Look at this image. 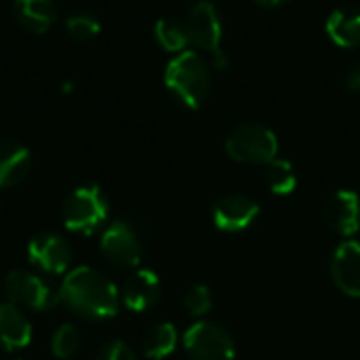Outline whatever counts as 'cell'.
<instances>
[{
  "mask_svg": "<svg viewBox=\"0 0 360 360\" xmlns=\"http://www.w3.org/2000/svg\"><path fill=\"white\" fill-rule=\"evenodd\" d=\"M331 274L340 291L360 297V243L348 240L338 247L331 259Z\"/></svg>",
  "mask_w": 360,
  "mask_h": 360,
  "instance_id": "cell-11",
  "label": "cell"
},
{
  "mask_svg": "<svg viewBox=\"0 0 360 360\" xmlns=\"http://www.w3.org/2000/svg\"><path fill=\"white\" fill-rule=\"evenodd\" d=\"M184 346L194 360H232L234 340L215 323H196L184 335Z\"/></svg>",
  "mask_w": 360,
  "mask_h": 360,
  "instance_id": "cell-7",
  "label": "cell"
},
{
  "mask_svg": "<svg viewBox=\"0 0 360 360\" xmlns=\"http://www.w3.org/2000/svg\"><path fill=\"white\" fill-rule=\"evenodd\" d=\"M175 344H177L175 327L171 323H160V325H154L143 335L141 348H143V354L148 359L160 360L165 359V356H169L175 350Z\"/></svg>",
  "mask_w": 360,
  "mask_h": 360,
  "instance_id": "cell-18",
  "label": "cell"
},
{
  "mask_svg": "<svg viewBox=\"0 0 360 360\" xmlns=\"http://www.w3.org/2000/svg\"><path fill=\"white\" fill-rule=\"evenodd\" d=\"M101 253L112 266H116L120 270H129L139 264L141 245L129 224L114 221L105 228V232L101 236Z\"/></svg>",
  "mask_w": 360,
  "mask_h": 360,
  "instance_id": "cell-8",
  "label": "cell"
},
{
  "mask_svg": "<svg viewBox=\"0 0 360 360\" xmlns=\"http://www.w3.org/2000/svg\"><path fill=\"white\" fill-rule=\"evenodd\" d=\"M17 21L34 34H44L57 19L53 0H15Z\"/></svg>",
  "mask_w": 360,
  "mask_h": 360,
  "instance_id": "cell-16",
  "label": "cell"
},
{
  "mask_svg": "<svg viewBox=\"0 0 360 360\" xmlns=\"http://www.w3.org/2000/svg\"><path fill=\"white\" fill-rule=\"evenodd\" d=\"M255 2L262 4V6H278V4H283L287 0H255Z\"/></svg>",
  "mask_w": 360,
  "mask_h": 360,
  "instance_id": "cell-26",
  "label": "cell"
},
{
  "mask_svg": "<svg viewBox=\"0 0 360 360\" xmlns=\"http://www.w3.org/2000/svg\"><path fill=\"white\" fill-rule=\"evenodd\" d=\"M160 297V281L152 270H137L131 274L122 289L124 306L133 312L150 310Z\"/></svg>",
  "mask_w": 360,
  "mask_h": 360,
  "instance_id": "cell-13",
  "label": "cell"
},
{
  "mask_svg": "<svg viewBox=\"0 0 360 360\" xmlns=\"http://www.w3.org/2000/svg\"><path fill=\"white\" fill-rule=\"evenodd\" d=\"M27 257L46 274H63L72 262V249L57 234H40L30 240Z\"/></svg>",
  "mask_w": 360,
  "mask_h": 360,
  "instance_id": "cell-9",
  "label": "cell"
},
{
  "mask_svg": "<svg viewBox=\"0 0 360 360\" xmlns=\"http://www.w3.org/2000/svg\"><path fill=\"white\" fill-rule=\"evenodd\" d=\"M65 30H68V36L74 40H91L99 34L101 25L95 17L80 13V15H74L65 21Z\"/></svg>",
  "mask_w": 360,
  "mask_h": 360,
  "instance_id": "cell-22",
  "label": "cell"
},
{
  "mask_svg": "<svg viewBox=\"0 0 360 360\" xmlns=\"http://www.w3.org/2000/svg\"><path fill=\"white\" fill-rule=\"evenodd\" d=\"M165 84L184 105L198 110L209 97L211 74L198 53L184 51L169 61L165 72Z\"/></svg>",
  "mask_w": 360,
  "mask_h": 360,
  "instance_id": "cell-2",
  "label": "cell"
},
{
  "mask_svg": "<svg viewBox=\"0 0 360 360\" xmlns=\"http://www.w3.org/2000/svg\"><path fill=\"white\" fill-rule=\"evenodd\" d=\"M108 217V200L97 186L74 190L63 207V221L76 234H93Z\"/></svg>",
  "mask_w": 360,
  "mask_h": 360,
  "instance_id": "cell-3",
  "label": "cell"
},
{
  "mask_svg": "<svg viewBox=\"0 0 360 360\" xmlns=\"http://www.w3.org/2000/svg\"><path fill=\"white\" fill-rule=\"evenodd\" d=\"M72 89H74V86H72V82H65V84L61 86V91H63V93H70Z\"/></svg>",
  "mask_w": 360,
  "mask_h": 360,
  "instance_id": "cell-27",
  "label": "cell"
},
{
  "mask_svg": "<svg viewBox=\"0 0 360 360\" xmlns=\"http://www.w3.org/2000/svg\"><path fill=\"white\" fill-rule=\"evenodd\" d=\"M184 306H186V310H188L192 316H202V314H207V312L211 310V306H213V297H211L209 287H205V285L192 287V289L186 293V297H184Z\"/></svg>",
  "mask_w": 360,
  "mask_h": 360,
  "instance_id": "cell-23",
  "label": "cell"
},
{
  "mask_svg": "<svg viewBox=\"0 0 360 360\" xmlns=\"http://www.w3.org/2000/svg\"><path fill=\"white\" fill-rule=\"evenodd\" d=\"M325 217L329 226L342 234L352 236L360 230V198L352 190L335 192L325 205Z\"/></svg>",
  "mask_w": 360,
  "mask_h": 360,
  "instance_id": "cell-12",
  "label": "cell"
},
{
  "mask_svg": "<svg viewBox=\"0 0 360 360\" xmlns=\"http://www.w3.org/2000/svg\"><path fill=\"white\" fill-rule=\"evenodd\" d=\"M226 152L238 162H270L276 158L278 139L276 135L255 122H247L236 127L226 139Z\"/></svg>",
  "mask_w": 360,
  "mask_h": 360,
  "instance_id": "cell-5",
  "label": "cell"
},
{
  "mask_svg": "<svg viewBox=\"0 0 360 360\" xmlns=\"http://www.w3.org/2000/svg\"><path fill=\"white\" fill-rule=\"evenodd\" d=\"M97 360H135V354L124 342H110L99 350Z\"/></svg>",
  "mask_w": 360,
  "mask_h": 360,
  "instance_id": "cell-24",
  "label": "cell"
},
{
  "mask_svg": "<svg viewBox=\"0 0 360 360\" xmlns=\"http://www.w3.org/2000/svg\"><path fill=\"white\" fill-rule=\"evenodd\" d=\"M32 167V154L25 146L15 141H0V188L21 184Z\"/></svg>",
  "mask_w": 360,
  "mask_h": 360,
  "instance_id": "cell-15",
  "label": "cell"
},
{
  "mask_svg": "<svg viewBox=\"0 0 360 360\" xmlns=\"http://www.w3.org/2000/svg\"><path fill=\"white\" fill-rule=\"evenodd\" d=\"M259 215V205L247 196H226L213 207V221L224 232H240Z\"/></svg>",
  "mask_w": 360,
  "mask_h": 360,
  "instance_id": "cell-10",
  "label": "cell"
},
{
  "mask_svg": "<svg viewBox=\"0 0 360 360\" xmlns=\"http://www.w3.org/2000/svg\"><path fill=\"white\" fill-rule=\"evenodd\" d=\"M32 340V325L15 304H0V348L19 350Z\"/></svg>",
  "mask_w": 360,
  "mask_h": 360,
  "instance_id": "cell-14",
  "label": "cell"
},
{
  "mask_svg": "<svg viewBox=\"0 0 360 360\" xmlns=\"http://www.w3.org/2000/svg\"><path fill=\"white\" fill-rule=\"evenodd\" d=\"M329 38L344 49L360 44V11L359 8H338L327 21Z\"/></svg>",
  "mask_w": 360,
  "mask_h": 360,
  "instance_id": "cell-17",
  "label": "cell"
},
{
  "mask_svg": "<svg viewBox=\"0 0 360 360\" xmlns=\"http://www.w3.org/2000/svg\"><path fill=\"white\" fill-rule=\"evenodd\" d=\"M80 344H82V335L78 331V327L65 323L61 325L55 333H53V340H51V350L57 359H72L78 350H80Z\"/></svg>",
  "mask_w": 360,
  "mask_h": 360,
  "instance_id": "cell-21",
  "label": "cell"
},
{
  "mask_svg": "<svg viewBox=\"0 0 360 360\" xmlns=\"http://www.w3.org/2000/svg\"><path fill=\"white\" fill-rule=\"evenodd\" d=\"M59 291L61 302L80 319L108 321L118 314L116 287L93 268L72 270Z\"/></svg>",
  "mask_w": 360,
  "mask_h": 360,
  "instance_id": "cell-1",
  "label": "cell"
},
{
  "mask_svg": "<svg viewBox=\"0 0 360 360\" xmlns=\"http://www.w3.org/2000/svg\"><path fill=\"white\" fill-rule=\"evenodd\" d=\"M346 86L354 93H360V63L352 65L346 74Z\"/></svg>",
  "mask_w": 360,
  "mask_h": 360,
  "instance_id": "cell-25",
  "label": "cell"
},
{
  "mask_svg": "<svg viewBox=\"0 0 360 360\" xmlns=\"http://www.w3.org/2000/svg\"><path fill=\"white\" fill-rule=\"evenodd\" d=\"M186 34L192 44L213 55L217 70L228 68V55L221 51V21L213 2H198L186 17Z\"/></svg>",
  "mask_w": 360,
  "mask_h": 360,
  "instance_id": "cell-4",
  "label": "cell"
},
{
  "mask_svg": "<svg viewBox=\"0 0 360 360\" xmlns=\"http://www.w3.org/2000/svg\"><path fill=\"white\" fill-rule=\"evenodd\" d=\"M264 179H266L268 188L274 194H281V196L291 194L295 190V186H297V177H295V171H293L291 162H287L283 158H272L270 162H266Z\"/></svg>",
  "mask_w": 360,
  "mask_h": 360,
  "instance_id": "cell-19",
  "label": "cell"
},
{
  "mask_svg": "<svg viewBox=\"0 0 360 360\" xmlns=\"http://www.w3.org/2000/svg\"><path fill=\"white\" fill-rule=\"evenodd\" d=\"M154 36H156L158 44L165 51H169V53H184L186 44L190 42L188 34H186V27L179 21H175V19H160V21H156Z\"/></svg>",
  "mask_w": 360,
  "mask_h": 360,
  "instance_id": "cell-20",
  "label": "cell"
},
{
  "mask_svg": "<svg viewBox=\"0 0 360 360\" xmlns=\"http://www.w3.org/2000/svg\"><path fill=\"white\" fill-rule=\"evenodd\" d=\"M4 293L15 306H25L30 310H49L61 302V291L55 289L49 281L32 272H11L4 278Z\"/></svg>",
  "mask_w": 360,
  "mask_h": 360,
  "instance_id": "cell-6",
  "label": "cell"
}]
</instances>
